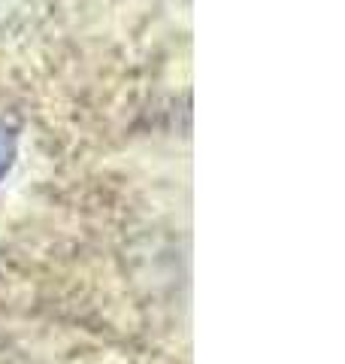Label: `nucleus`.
Listing matches in <instances>:
<instances>
[{
    "instance_id": "nucleus-1",
    "label": "nucleus",
    "mask_w": 345,
    "mask_h": 364,
    "mask_svg": "<svg viewBox=\"0 0 345 364\" xmlns=\"http://www.w3.org/2000/svg\"><path fill=\"white\" fill-rule=\"evenodd\" d=\"M16 152H18L16 131L9 128L6 122H0V179H4L9 170H13V164H16Z\"/></svg>"
}]
</instances>
